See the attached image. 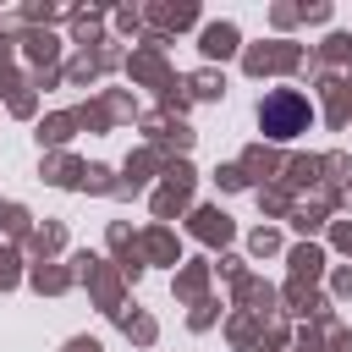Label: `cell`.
<instances>
[{
  "mask_svg": "<svg viewBox=\"0 0 352 352\" xmlns=\"http://www.w3.org/2000/svg\"><path fill=\"white\" fill-rule=\"evenodd\" d=\"M258 126H264V138H275V143L302 138V132L314 126V104H308V94H297V88H275V94H264V99H258Z\"/></svg>",
  "mask_w": 352,
  "mask_h": 352,
  "instance_id": "6da1fadb",
  "label": "cell"
}]
</instances>
